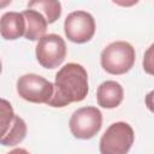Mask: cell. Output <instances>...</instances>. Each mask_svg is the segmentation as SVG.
Listing matches in <instances>:
<instances>
[{"label": "cell", "instance_id": "1", "mask_svg": "<svg viewBox=\"0 0 154 154\" xmlns=\"http://www.w3.org/2000/svg\"><path fill=\"white\" fill-rule=\"evenodd\" d=\"M88 73L85 69L76 63L64 65L55 75L53 94L48 106L65 107L72 102H79L88 95Z\"/></svg>", "mask_w": 154, "mask_h": 154}, {"label": "cell", "instance_id": "2", "mask_svg": "<svg viewBox=\"0 0 154 154\" xmlns=\"http://www.w3.org/2000/svg\"><path fill=\"white\" fill-rule=\"evenodd\" d=\"M136 60L135 48L125 41H116L101 52V66L111 75H124L131 70Z\"/></svg>", "mask_w": 154, "mask_h": 154}, {"label": "cell", "instance_id": "3", "mask_svg": "<svg viewBox=\"0 0 154 154\" xmlns=\"http://www.w3.org/2000/svg\"><path fill=\"white\" fill-rule=\"evenodd\" d=\"M135 140V134L125 122L113 123L107 128L100 140L101 154H128Z\"/></svg>", "mask_w": 154, "mask_h": 154}, {"label": "cell", "instance_id": "4", "mask_svg": "<svg viewBox=\"0 0 154 154\" xmlns=\"http://www.w3.org/2000/svg\"><path fill=\"white\" fill-rule=\"evenodd\" d=\"M69 126L76 138L89 140L100 131L102 126V114L100 109L94 106L78 108L72 113Z\"/></svg>", "mask_w": 154, "mask_h": 154}, {"label": "cell", "instance_id": "5", "mask_svg": "<svg viewBox=\"0 0 154 154\" xmlns=\"http://www.w3.org/2000/svg\"><path fill=\"white\" fill-rule=\"evenodd\" d=\"M17 93L29 102L47 103L53 94V83L38 75L26 73L18 78Z\"/></svg>", "mask_w": 154, "mask_h": 154}, {"label": "cell", "instance_id": "6", "mask_svg": "<svg viewBox=\"0 0 154 154\" xmlns=\"http://www.w3.org/2000/svg\"><path fill=\"white\" fill-rule=\"evenodd\" d=\"M66 45L61 36L57 34L45 35L36 46V59L45 69H55L65 60Z\"/></svg>", "mask_w": 154, "mask_h": 154}, {"label": "cell", "instance_id": "7", "mask_svg": "<svg viewBox=\"0 0 154 154\" xmlns=\"http://www.w3.org/2000/svg\"><path fill=\"white\" fill-rule=\"evenodd\" d=\"M64 31L71 42L85 43L95 34L94 17L85 11H73L64 22Z\"/></svg>", "mask_w": 154, "mask_h": 154}, {"label": "cell", "instance_id": "8", "mask_svg": "<svg viewBox=\"0 0 154 154\" xmlns=\"http://www.w3.org/2000/svg\"><path fill=\"white\" fill-rule=\"evenodd\" d=\"M124 97L123 87L116 81H105L97 87L96 99L99 106L103 108L118 107Z\"/></svg>", "mask_w": 154, "mask_h": 154}, {"label": "cell", "instance_id": "9", "mask_svg": "<svg viewBox=\"0 0 154 154\" xmlns=\"http://www.w3.org/2000/svg\"><path fill=\"white\" fill-rule=\"evenodd\" d=\"M22 16H23L24 23H25V29H24L23 36L26 40L38 41L41 37L45 36L48 23L40 12L29 8V10L23 11Z\"/></svg>", "mask_w": 154, "mask_h": 154}, {"label": "cell", "instance_id": "10", "mask_svg": "<svg viewBox=\"0 0 154 154\" xmlns=\"http://www.w3.org/2000/svg\"><path fill=\"white\" fill-rule=\"evenodd\" d=\"M25 23L22 13L6 12L0 18V35L5 40H17L24 35Z\"/></svg>", "mask_w": 154, "mask_h": 154}, {"label": "cell", "instance_id": "11", "mask_svg": "<svg viewBox=\"0 0 154 154\" xmlns=\"http://www.w3.org/2000/svg\"><path fill=\"white\" fill-rule=\"evenodd\" d=\"M28 8L40 12L48 24L54 23L61 14V4L51 0H34L28 2Z\"/></svg>", "mask_w": 154, "mask_h": 154}, {"label": "cell", "instance_id": "12", "mask_svg": "<svg viewBox=\"0 0 154 154\" xmlns=\"http://www.w3.org/2000/svg\"><path fill=\"white\" fill-rule=\"evenodd\" d=\"M25 136H26V124L19 116L16 114L13 119V124L10 128L8 132L2 138H0V144L16 146L20 143L25 138Z\"/></svg>", "mask_w": 154, "mask_h": 154}, {"label": "cell", "instance_id": "13", "mask_svg": "<svg viewBox=\"0 0 154 154\" xmlns=\"http://www.w3.org/2000/svg\"><path fill=\"white\" fill-rule=\"evenodd\" d=\"M14 116L12 105L5 99H0V138L8 132L13 124Z\"/></svg>", "mask_w": 154, "mask_h": 154}, {"label": "cell", "instance_id": "14", "mask_svg": "<svg viewBox=\"0 0 154 154\" xmlns=\"http://www.w3.org/2000/svg\"><path fill=\"white\" fill-rule=\"evenodd\" d=\"M7 154H30V153L23 148H16V149H12L11 152H8Z\"/></svg>", "mask_w": 154, "mask_h": 154}, {"label": "cell", "instance_id": "15", "mask_svg": "<svg viewBox=\"0 0 154 154\" xmlns=\"http://www.w3.org/2000/svg\"><path fill=\"white\" fill-rule=\"evenodd\" d=\"M8 4H11V1H4V2H0V7L6 6V5H8Z\"/></svg>", "mask_w": 154, "mask_h": 154}, {"label": "cell", "instance_id": "16", "mask_svg": "<svg viewBox=\"0 0 154 154\" xmlns=\"http://www.w3.org/2000/svg\"><path fill=\"white\" fill-rule=\"evenodd\" d=\"M1 69H2V67H1V60H0V73H1Z\"/></svg>", "mask_w": 154, "mask_h": 154}]
</instances>
